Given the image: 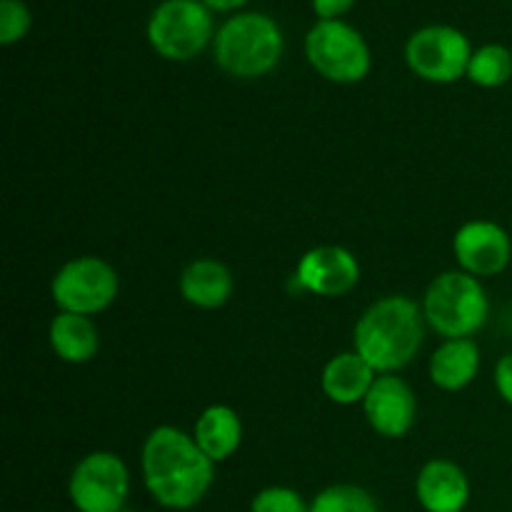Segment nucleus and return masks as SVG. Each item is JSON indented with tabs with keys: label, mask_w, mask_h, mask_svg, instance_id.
<instances>
[{
	"label": "nucleus",
	"mask_w": 512,
	"mask_h": 512,
	"mask_svg": "<svg viewBox=\"0 0 512 512\" xmlns=\"http://www.w3.org/2000/svg\"><path fill=\"white\" fill-rule=\"evenodd\" d=\"M143 478L160 505L188 510L208 495L215 463L198 448L193 435L160 425L143 443Z\"/></svg>",
	"instance_id": "nucleus-1"
},
{
	"label": "nucleus",
	"mask_w": 512,
	"mask_h": 512,
	"mask_svg": "<svg viewBox=\"0 0 512 512\" xmlns=\"http://www.w3.org/2000/svg\"><path fill=\"white\" fill-rule=\"evenodd\" d=\"M355 353L368 360L375 373L388 375L413 363L423 345V313L415 300L388 295L363 313L355 325Z\"/></svg>",
	"instance_id": "nucleus-2"
},
{
	"label": "nucleus",
	"mask_w": 512,
	"mask_h": 512,
	"mask_svg": "<svg viewBox=\"0 0 512 512\" xmlns=\"http://www.w3.org/2000/svg\"><path fill=\"white\" fill-rule=\"evenodd\" d=\"M285 38L275 18L255 10L235 13L218 28L213 40L215 63L233 78L253 80L273 73L283 58Z\"/></svg>",
	"instance_id": "nucleus-3"
},
{
	"label": "nucleus",
	"mask_w": 512,
	"mask_h": 512,
	"mask_svg": "<svg viewBox=\"0 0 512 512\" xmlns=\"http://www.w3.org/2000/svg\"><path fill=\"white\" fill-rule=\"evenodd\" d=\"M490 315V300L483 283L463 270H448L428 285L423 318L443 338H473Z\"/></svg>",
	"instance_id": "nucleus-4"
},
{
	"label": "nucleus",
	"mask_w": 512,
	"mask_h": 512,
	"mask_svg": "<svg viewBox=\"0 0 512 512\" xmlns=\"http://www.w3.org/2000/svg\"><path fill=\"white\" fill-rule=\"evenodd\" d=\"M213 10L203 0H163L148 18V43L160 58L185 63L215 40Z\"/></svg>",
	"instance_id": "nucleus-5"
},
{
	"label": "nucleus",
	"mask_w": 512,
	"mask_h": 512,
	"mask_svg": "<svg viewBox=\"0 0 512 512\" xmlns=\"http://www.w3.org/2000/svg\"><path fill=\"white\" fill-rule=\"evenodd\" d=\"M305 55L315 73L340 85L360 83L373 68L368 43L345 20H318L305 35Z\"/></svg>",
	"instance_id": "nucleus-6"
},
{
	"label": "nucleus",
	"mask_w": 512,
	"mask_h": 512,
	"mask_svg": "<svg viewBox=\"0 0 512 512\" xmlns=\"http://www.w3.org/2000/svg\"><path fill=\"white\" fill-rule=\"evenodd\" d=\"M120 280L110 263L95 255L73 258L55 273L50 295L60 313L98 315L118 298Z\"/></svg>",
	"instance_id": "nucleus-7"
},
{
	"label": "nucleus",
	"mask_w": 512,
	"mask_h": 512,
	"mask_svg": "<svg viewBox=\"0 0 512 512\" xmlns=\"http://www.w3.org/2000/svg\"><path fill=\"white\" fill-rule=\"evenodd\" d=\"M473 45L453 25H425L405 43V63L418 78L448 85L468 75Z\"/></svg>",
	"instance_id": "nucleus-8"
},
{
	"label": "nucleus",
	"mask_w": 512,
	"mask_h": 512,
	"mask_svg": "<svg viewBox=\"0 0 512 512\" xmlns=\"http://www.w3.org/2000/svg\"><path fill=\"white\" fill-rule=\"evenodd\" d=\"M68 493L80 512H120L130 493V475L115 453H90L75 465Z\"/></svg>",
	"instance_id": "nucleus-9"
},
{
	"label": "nucleus",
	"mask_w": 512,
	"mask_h": 512,
	"mask_svg": "<svg viewBox=\"0 0 512 512\" xmlns=\"http://www.w3.org/2000/svg\"><path fill=\"white\" fill-rule=\"evenodd\" d=\"M453 253L463 273L475 278L500 275L512 260V240L493 220H470L455 233Z\"/></svg>",
	"instance_id": "nucleus-10"
},
{
	"label": "nucleus",
	"mask_w": 512,
	"mask_h": 512,
	"mask_svg": "<svg viewBox=\"0 0 512 512\" xmlns=\"http://www.w3.org/2000/svg\"><path fill=\"white\" fill-rule=\"evenodd\" d=\"M293 280L305 293L320 295V298H340L358 285L360 263L348 248L318 245L300 258Z\"/></svg>",
	"instance_id": "nucleus-11"
},
{
	"label": "nucleus",
	"mask_w": 512,
	"mask_h": 512,
	"mask_svg": "<svg viewBox=\"0 0 512 512\" xmlns=\"http://www.w3.org/2000/svg\"><path fill=\"white\" fill-rule=\"evenodd\" d=\"M365 418L370 428L383 438H405L418 418V400L413 388L398 375H378L363 400Z\"/></svg>",
	"instance_id": "nucleus-12"
},
{
	"label": "nucleus",
	"mask_w": 512,
	"mask_h": 512,
	"mask_svg": "<svg viewBox=\"0 0 512 512\" xmlns=\"http://www.w3.org/2000/svg\"><path fill=\"white\" fill-rule=\"evenodd\" d=\"M415 495L428 512H463L470 500L468 475L453 460H430L420 468Z\"/></svg>",
	"instance_id": "nucleus-13"
},
{
	"label": "nucleus",
	"mask_w": 512,
	"mask_h": 512,
	"mask_svg": "<svg viewBox=\"0 0 512 512\" xmlns=\"http://www.w3.org/2000/svg\"><path fill=\"white\" fill-rule=\"evenodd\" d=\"M180 295L185 303L200 310H218L233 295V273L228 265L213 258H198L188 263L180 273Z\"/></svg>",
	"instance_id": "nucleus-14"
},
{
	"label": "nucleus",
	"mask_w": 512,
	"mask_h": 512,
	"mask_svg": "<svg viewBox=\"0 0 512 512\" xmlns=\"http://www.w3.org/2000/svg\"><path fill=\"white\" fill-rule=\"evenodd\" d=\"M375 380H378V373L373 365L360 358L355 350H350V353H340L328 360L320 385L335 405H355L368 398Z\"/></svg>",
	"instance_id": "nucleus-15"
},
{
	"label": "nucleus",
	"mask_w": 512,
	"mask_h": 512,
	"mask_svg": "<svg viewBox=\"0 0 512 512\" xmlns=\"http://www.w3.org/2000/svg\"><path fill=\"white\" fill-rule=\"evenodd\" d=\"M430 380L435 388L458 393L468 388L480 370V348L473 338L445 340L430 358Z\"/></svg>",
	"instance_id": "nucleus-16"
},
{
	"label": "nucleus",
	"mask_w": 512,
	"mask_h": 512,
	"mask_svg": "<svg viewBox=\"0 0 512 512\" xmlns=\"http://www.w3.org/2000/svg\"><path fill=\"white\" fill-rule=\"evenodd\" d=\"M193 438L213 463H223L243 443V420L228 405H210L200 413Z\"/></svg>",
	"instance_id": "nucleus-17"
},
{
	"label": "nucleus",
	"mask_w": 512,
	"mask_h": 512,
	"mask_svg": "<svg viewBox=\"0 0 512 512\" xmlns=\"http://www.w3.org/2000/svg\"><path fill=\"white\" fill-rule=\"evenodd\" d=\"M48 340L53 353L70 365L90 363L100 348V335L95 323L88 315L78 313L55 315L48 330Z\"/></svg>",
	"instance_id": "nucleus-18"
},
{
	"label": "nucleus",
	"mask_w": 512,
	"mask_h": 512,
	"mask_svg": "<svg viewBox=\"0 0 512 512\" xmlns=\"http://www.w3.org/2000/svg\"><path fill=\"white\" fill-rule=\"evenodd\" d=\"M468 78L480 88H503L512 78V50L500 43L480 45L470 58Z\"/></svg>",
	"instance_id": "nucleus-19"
},
{
	"label": "nucleus",
	"mask_w": 512,
	"mask_h": 512,
	"mask_svg": "<svg viewBox=\"0 0 512 512\" xmlns=\"http://www.w3.org/2000/svg\"><path fill=\"white\" fill-rule=\"evenodd\" d=\"M310 512H380L373 495L358 485H330L310 503Z\"/></svg>",
	"instance_id": "nucleus-20"
},
{
	"label": "nucleus",
	"mask_w": 512,
	"mask_h": 512,
	"mask_svg": "<svg viewBox=\"0 0 512 512\" xmlns=\"http://www.w3.org/2000/svg\"><path fill=\"white\" fill-rule=\"evenodd\" d=\"M33 15L23 0H0V43L13 45L30 33Z\"/></svg>",
	"instance_id": "nucleus-21"
},
{
	"label": "nucleus",
	"mask_w": 512,
	"mask_h": 512,
	"mask_svg": "<svg viewBox=\"0 0 512 512\" xmlns=\"http://www.w3.org/2000/svg\"><path fill=\"white\" fill-rule=\"evenodd\" d=\"M250 512H310V505L290 488H265L253 498Z\"/></svg>",
	"instance_id": "nucleus-22"
},
{
	"label": "nucleus",
	"mask_w": 512,
	"mask_h": 512,
	"mask_svg": "<svg viewBox=\"0 0 512 512\" xmlns=\"http://www.w3.org/2000/svg\"><path fill=\"white\" fill-rule=\"evenodd\" d=\"M358 0H310L313 5V13L318 15V20H343V15L348 13Z\"/></svg>",
	"instance_id": "nucleus-23"
},
{
	"label": "nucleus",
	"mask_w": 512,
	"mask_h": 512,
	"mask_svg": "<svg viewBox=\"0 0 512 512\" xmlns=\"http://www.w3.org/2000/svg\"><path fill=\"white\" fill-rule=\"evenodd\" d=\"M495 388H498L500 398L512 405V353L503 355L495 365Z\"/></svg>",
	"instance_id": "nucleus-24"
},
{
	"label": "nucleus",
	"mask_w": 512,
	"mask_h": 512,
	"mask_svg": "<svg viewBox=\"0 0 512 512\" xmlns=\"http://www.w3.org/2000/svg\"><path fill=\"white\" fill-rule=\"evenodd\" d=\"M213 13H235L243 5H248V0H203Z\"/></svg>",
	"instance_id": "nucleus-25"
}]
</instances>
